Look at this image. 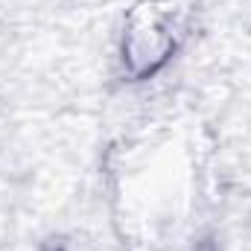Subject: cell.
Here are the masks:
<instances>
[{"label":"cell","mask_w":251,"mask_h":251,"mask_svg":"<svg viewBox=\"0 0 251 251\" xmlns=\"http://www.w3.org/2000/svg\"><path fill=\"white\" fill-rule=\"evenodd\" d=\"M178 6L173 0H140L128 9L120 35V64L128 79H152L178 50Z\"/></svg>","instance_id":"obj_1"}]
</instances>
